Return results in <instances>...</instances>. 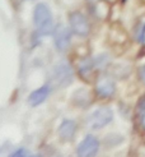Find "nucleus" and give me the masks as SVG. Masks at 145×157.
Returning a JSON list of instances; mask_svg holds the SVG:
<instances>
[{"label":"nucleus","mask_w":145,"mask_h":157,"mask_svg":"<svg viewBox=\"0 0 145 157\" xmlns=\"http://www.w3.org/2000/svg\"><path fill=\"white\" fill-rule=\"evenodd\" d=\"M114 83L111 81V79H102L97 84V93L101 97L106 98V97H110L114 93Z\"/></svg>","instance_id":"9"},{"label":"nucleus","mask_w":145,"mask_h":157,"mask_svg":"<svg viewBox=\"0 0 145 157\" xmlns=\"http://www.w3.org/2000/svg\"><path fill=\"white\" fill-rule=\"evenodd\" d=\"M140 75H141L143 82L145 83V65H144V67H141V69H140Z\"/></svg>","instance_id":"13"},{"label":"nucleus","mask_w":145,"mask_h":157,"mask_svg":"<svg viewBox=\"0 0 145 157\" xmlns=\"http://www.w3.org/2000/svg\"><path fill=\"white\" fill-rule=\"evenodd\" d=\"M50 92H51V88H50V86H47V84L42 86V87L37 88V90H34L28 96V104L31 106H38V105H41L43 101L49 97Z\"/></svg>","instance_id":"7"},{"label":"nucleus","mask_w":145,"mask_h":157,"mask_svg":"<svg viewBox=\"0 0 145 157\" xmlns=\"http://www.w3.org/2000/svg\"><path fill=\"white\" fill-rule=\"evenodd\" d=\"M75 130H76V124L73 120H64L63 123L60 124L59 127V136L63 140H66L69 142L70 139H73L74 134H75Z\"/></svg>","instance_id":"8"},{"label":"nucleus","mask_w":145,"mask_h":157,"mask_svg":"<svg viewBox=\"0 0 145 157\" xmlns=\"http://www.w3.org/2000/svg\"><path fill=\"white\" fill-rule=\"evenodd\" d=\"M71 44V29L59 27L55 31V45L60 51H65Z\"/></svg>","instance_id":"6"},{"label":"nucleus","mask_w":145,"mask_h":157,"mask_svg":"<svg viewBox=\"0 0 145 157\" xmlns=\"http://www.w3.org/2000/svg\"><path fill=\"white\" fill-rule=\"evenodd\" d=\"M99 150V142L98 139L93 136H87L84 138L80 144L78 146V150H76V153L78 156H83V157H90L94 156Z\"/></svg>","instance_id":"5"},{"label":"nucleus","mask_w":145,"mask_h":157,"mask_svg":"<svg viewBox=\"0 0 145 157\" xmlns=\"http://www.w3.org/2000/svg\"><path fill=\"white\" fill-rule=\"evenodd\" d=\"M33 21L34 26L41 36L51 35L53 31V19L50 8L45 3L37 4L33 12Z\"/></svg>","instance_id":"1"},{"label":"nucleus","mask_w":145,"mask_h":157,"mask_svg":"<svg viewBox=\"0 0 145 157\" xmlns=\"http://www.w3.org/2000/svg\"><path fill=\"white\" fill-rule=\"evenodd\" d=\"M52 74H53L55 82L59 86H61V87H66L73 81V70L70 65L65 61H61L59 64H56L52 70Z\"/></svg>","instance_id":"3"},{"label":"nucleus","mask_w":145,"mask_h":157,"mask_svg":"<svg viewBox=\"0 0 145 157\" xmlns=\"http://www.w3.org/2000/svg\"><path fill=\"white\" fill-rule=\"evenodd\" d=\"M137 37H139L140 42H145V25H141L140 31L137 32Z\"/></svg>","instance_id":"11"},{"label":"nucleus","mask_w":145,"mask_h":157,"mask_svg":"<svg viewBox=\"0 0 145 157\" xmlns=\"http://www.w3.org/2000/svg\"><path fill=\"white\" fill-rule=\"evenodd\" d=\"M113 119V113L110 107L107 106H102L98 107L96 111H93V114H90V116L88 117V124L92 129H101L107 127Z\"/></svg>","instance_id":"2"},{"label":"nucleus","mask_w":145,"mask_h":157,"mask_svg":"<svg viewBox=\"0 0 145 157\" xmlns=\"http://www.w3.org/2000/svg\"><path fill=\"white\" fill-rule=\"evenodd\" d=\"M12 156H28V151L27 150H24V148H19V150H17V151H14L13 153H12Z\"/></svg>","instance_id":"12"},{"label":"nucleus","mask_w":145,"mask_h":157,"mask_svg":"<svg viewBox=\"0 0 145 157\" xmlns=\"http://www.w3.org/2000/svg\"><path fill=\"white\" fill-rule=\"evenodd\" d=\"M69 23H70L71 31L78 36H87L89 33V23L88 19L79 12H73L69 15Z\"/></svg>","instance_id":"4"},{"label":"nucleus","mask_w":145,"mask_h":157,"mask_svg":"<svg viewBox=\"0 0 145 157\" xmlns=\"http://www.w3.org/2000/svg\"><path fill=\"white\" fill-rule=\"evenodd\" d=\"M137 116H139V121L141 128L145 130V98L141 100V102L139 104V107H137Z\"/></svg>","instance_id":"10"}]
</instances>
